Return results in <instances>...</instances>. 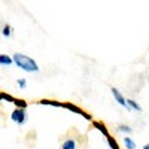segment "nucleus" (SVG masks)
I'll return each instance as SVG.
<instances>
[{"instance_id": "obj_1", "label": "nucleus", "mask_w": 149, "mask_h": 149, "mask_svg": "<svg viewBox=\"0 0 149 149\" xmlns=\"http://www.w3.org/2000/svg\"><path fill=\"white\" fill-rule=\"evenodd\" d=\"M12 61H14V64L18 66L21 70L24 72H30V73H36L39 72V66H37V63L30 58L29 55H24V54H14L12 55Z\"/></svg>"}, {"instance_id": "obj_2", "label": "nucleus", "mask_w": 149, "mask_h": 149, "mask_svg": "<svg viewBox=\"0 0 149 149\" xmlns=\"http://www.w3.org/2000/svg\"><path fill=\"white\" fill-rule=\"evenodd\" d=\"M10 119H12V122L18 124V125H24L29 119V115H27L26 109H15L10 113Z\"/></svg>"}, {"instance_id": "obj_3", "label": "nucleus", "mask_w": 149, "mask_h": 149, "mask_svg": "<svg viewBox=\"0 0 149 149\" xmlns=\"http://www.w3.org/2000/svg\"><path fill=\"white\" fill-rule=\"evenodd\" d=\"M112 95H113V98H115V102L119 104V106H124L127 110H128V107H127V103H125V97H124L122 94H121V91L118 90V88H113V86H112Z\"/></svg>"}, {"instance_id": "obj_4", "label": "nucleus", "mask_w": 149, "mask_h": 149, "mask_svg": "<svg viewBox=\"0 0 149 149\" xmlns=\"http://www.w3.org/2000/svg\"><path fill=\"white\" fill-rule=\"evenodd\" d=\"M63 107H66V109H69V110L74 112V113H78V115H81V116H84L85 119H88V121H93L90 115H86V113H85V112H84L82 109L76 107V106H74V104H72V103H64V104H63Z\"/></svg>"}, {"instance_id": "obj_5", "label": "nucleus", "mask_w": 149, "mask_h": 149, "mask_svg": "<svg viewBox=\"0 0 149 149\" xmlns=\"http://www.w3.org/2000/svg\"><path fill=\"white\" fill-rule=\"evenodd\" d=\"M125 103H127V107L128 110H136V112H142V106L137 103V102H134L131 100V98H125Z\"/></svg>"}, {"instance_id": "obj_6", "label": "nucleus", "mask_w": 149, "mask_h": 149, "mask_svg": "<svg viewBox=\"0 0 149 149\" xmlns=\"http://www.w3.org/2000/svg\"><path fill=\"white\" fill-rule=\"evenodd\" d=\"M14 61H12V57L6 55V54H0V66H12Z\"/></svg>"}, {"instance_id": "obj_7", "label": "nucleus", "mask_w": 149, "mask_h": 149, "mask_svg": "<svg viewBox=\"0 0 149 149\" xmlns=\"http://www.w3.org/2000/svg\"><path fill=\"white\" fill-rule=\"evenodd\" d=\"M2 34L9 39V37H12V34H14V29H12V27L9 26V24H5L3 29H2Z\"/></svg>"}, {"instance_id": "obj_8", "label": "nucleus", "mask_w": 149, "mask_h": 149, "mask_svg": "<svg viewBox=\"0 0 149 149\" xmlns=\"http://www.w3.org/2000/svg\"><path fill=\"white\" fill-rule=\"evenodd\" d=\"M61 149H76V142H74L73 139H67V140L63 143Z\"/></svg>"}, {"instance_id": "obj_9", "label": "nucleus", "mask_w": 149, "mask_h": 149, "mask_svg": "<svg viewBox=\"0 0 149 149\" xmlns=\"http://www.w3.org/2000/svg\"><path fill=\"white\" fill-rule=\"evenodd\" d=\"M124 145H125V149H136V142L131 137H124Z\"/></svg>"}, {"instance_id": "obj_10", "label": "nucleus", "mask_w": 149, "mask_h": 149, "mask_svg": "<svg viewBox=\"0 0 149 149\" xmlns=\"http://www.w3.org/2000/svg\"><path fill=\"white\" fill-rule=\"evenodd\" d=\"M94 125H95L97 130H100L104 134V137H107V136H109V131H107V128H106V125H104L103 122H94Z\"/></svg>"}, {"instance_id": "obj_11", "label": "nucleus", "mask_w": 149, "mask_h": 149, "mask_svg": "<svg viewBox=\"0 0 149 149\" xmlns=\"http://www.w3.org/2000/svg\"><path fill=\"white\" fill-rule=\"evenodd\" d=\"M116 130H118L119 133H124V134H131V133H133V128H131V127H128V125H124V124L118 125V127H116Z\"/></svg>"}, {"instance_id": "obj_12", "label": "nucleus", "mask_w": 149, "mask_h": 149, "mask_svg": "<svg viewBox=\"0 0 149 149\" xmlns=\"http://www.w3.org/2000/svg\"><path fill=\"white\" fill-rule=\"evenodd\" d=\"M0 102H10V103H14L15 98L12 95H9V94H6V93H0Z\"/></svg>"}, {"instance_id": "obj_13", "label": "nucleus", "mask_w": 149, "mask_h": 149, "mask_svg": "<svg viewBox=\"0 0 149 149\" xmlns=\"http://www.w3.org/2000/svg\"><path fill=\"white\" fill-rule=\"evenodd\" d=\"M106 140H107V143H109V148H110V149H119V146H118L116 140H115L113 137H110V134L106 137Z\"/></svg>"}, {"instance_id": "obj_14", "label": "nucleus", "mask_w": 149, "mask_h": 149, "mask_svg": "<svg viewBox=\"0 0 149 149\" xmlns=\"http://www.w3.org/2000/svg\"><path fill=\"white\" fill-rule=\"evenodd\" d=\"M40 104H48V106H57V107H63V103L58 102H52V100H42Z\"/></svg>"}, {"instance_id": "obj_15", "label": "nucleus", "mask_w": 149, "mask_h": 149, "mask_svg": "<svg viewBox=\"0 0 149 149\" xmlns=\"http://www.w3.org/2000/svg\"><path fill=\"white\" fill-rule=\"evenodd\" d=\"M14 104L17 106V109H26V107H27V103L24 102V100H18V98H15Z\"/></svg>"}, {"instance_id": "obj_16", "label": "nucleus", "mask_w": 149, "mask_h": 149, "mask_svg": "<svg viewBox=\"0 0 149 149\" xmlns=\"http://www.w3.org/2000/svg\"><path fill=\"white\" fill-rule=\"evenodd\" d=\"M17 84H18V86H19L21 90H26V86H27V81L26 79H18Z\"/></svg>"}, {"instance_id": "obj_17", "label": "nucleus", "mask_w": 149, "mask_h": 149, "mask_svg": "<svg viewBox=\"0 0 149 149\" xmlns=\"http://www.w3.org/2000/svg\"><path fill=\"white\" fill-rule=\"evenodd\" d=\"M143 149H149V143H146V145L143 146Z\"/></svg>"}]
</instances>
